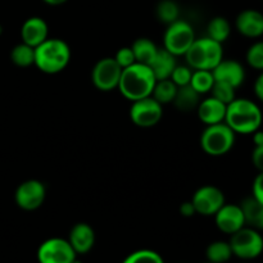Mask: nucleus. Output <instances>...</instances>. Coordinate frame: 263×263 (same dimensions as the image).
I'll list each match as a JSON object with an SVG mask.
<instances>
[{
    "label": "nucleus",
    "instance_id": "31",
    "mask_svg": "<svg viewBox=\"0 0 263 263\" xmlns=\"http://www.w3.org/2000/svg\"><path fill=\"white\" fill-rule=\"evenodd\" d=\"M192 68L189 66H176L172 71L170 80L176 85L177 87L185 86V85L190 84V79H192Z\"/></svg>",
    "mask_w": 263,
    "mask_h": 263
},
{
    "label": "nucleus",
    "instance_id": "1",
    "mask_svg": "<svg viewBox=\"0 0 263 263\" xmlns=\"http://www.w3.org/2000/svg\"><path fill=\"white\" fill-rule=\"evenodd\" d=\"M156 81L149 66L135 62L131 66L122 68L117 87L126 99L135 102L151 97Z\"/></svg>",
    "mask_w": 263,
    "mask_h": 263
},
{
    "label": "nucleus",
    "instance_id": "41",
    "mask_svg": "<svg viewBox=\"0 0 263 263\" xmlns=\"http://www.w3.org/2000/svg\"><path fill=\"white\" fill-rule=\"evenodd\" d=\"M2 31H3V28H2V26H0V33H2Z\"/></svg>",
    "mask_w": 263,
    "mask_h": 263
},
{
    "label": "nucleus",
    "instance_id": "30",
    "mask_svg": "<svg viewBox=\"0 0 263 263\" xmlns=\"http://www.w3.org/2000/svg\"><path fill=\"white\" fill-rule=\"evenodd\" d=\"M234 90L235 89H234L233 86L225 84V82L215 81L211 91H212L213 98H216L217 100L222 102L223 104L228 105L229 103H231L235 99V91H234Z\"/></svg>",
    "mask_w": 263,
    "mask_h": 263
},
{
    "label": "nucleus",
    "instance_id": "11",
    "mask_svg": "<svg viewBox=\"0 0 263 263\" xmlns=\"http://www.w3.org/2000/svg\"><path fill=\"white\" fill-rule=\"evenodd\" d=\"M45 186L39 180H27L17 187L14 200L20 208L25 211H35L45 200Z\"/></svg>",
    "mask_w": 263,
    "mask_h": 263
},
{
    "label": "nucleus",
    "instance_id": "7",
    "mask_svg": "<svg viewBox=\"0 0 263 263\" xmlns=\"http://www.w3.org/2000/svg\"><path fill=\"white\" fill-rule=\"evenodd\" d=\"M195 40V33L192 26L185 21H175L170 23L164 32V49L171 54L184 55Z\"/></svg>",
    "mask_w": 263,
    "mask_h": 263
},
{
    "label": "nucleus",
    "instance_id": "38",
    "mask_svg": "<svg viewBox=\"0 0 263 263\" xmlns=\"http://www.w3.org/2000/svg\"><path fill=\"white\" fill-rule=\"evenodd\" d=\"M253 139L254 143H256V146H263V134L259 130H257L256 133H253Z\"/></svg>",
    "mask_w": 263,
    "mask_h": 263
},
{
    "label": "nucleus",
    "instance_id": "37",
    "mask_svg": "<svg viewBox=\"0 0 263 263\" xmlns=\"http://www.w3.org/2000/svg\"><path fill=\"white\" fill-rule=\"evenodd\" d=\"M254 94H256L257 99L262 100L263 99V76H261L257 79L256 84H254Z\"/></svg>",
    "mask_w": 263,
    "mask_h": 263
},
{
    "label": "nucleus",
    "instance_id": "16",
    "mask_svg": "<svg viewBox=\"0 0 263 263\" xmlns=\"http://www.w3.org/2000/svg\"><path fill=\"white\" fill-rule=\"evenodd\" d=\"M49 27L48 23L40 17H31L22 25L21 28V36L22 41L27 45L36 48L43 41L48 39Z\"/></svg>",
    "mask_w": 263,
    "mask_h": 263
},
{
    "label": "nucleus",
    "instance_id": "28",
    "mask_svg": "<svg viewBox=\"0 0 263 263\" xmlns=\"http://www.w3.org/2000/svg\"><path fill=\"white\" fill-rule=\"evenodd\" d=\"M179 5L174 0H162L157 5V17L167 25L179 20Z\"/></svg>",
    "mask_w": 263,
    "mask_h": 263
},
{
    "label": "nucleus",
    "instance_id": "23",
    "mask_svg": "<svg viewBox=\"0 0 263 263\" xmlns=\"http://www.w3.org/2000/svg\"><path fill=\"white\" fill-rule=\"evenodd\" d=\"M205 256H207L208 262L226 263L230 261L231 257H233V252H231L229 241L217 240L213 241L207 247Z\"/></svg>",
    "mask_w": 263,
    "mask_h": 263
},
{
    "label": "nucleus",
    "instance_id": "25",
    "mask_svg": "<svg viewBox=\"0 0 263 263\" xmlns=\"http://www.w3.org/2000/svg\"><path fill=\"white\" fill-rule=\"evenodd\" d=\"M213 84H215V77H213L212 71H210V69H195L192 73L189 85L198 94H205V92L211 91Z\"/></svg>",
    "mask_w": 263,
    "mask_h": 263
},
{
    "label": "nucleus",
    "instance_id": "9",
    "mask_svg": "<svg viewBox=\"0 0 263 263\" xmlns=\"http://www.w3.org/2000/svg\"><path fill=\"white\" fill-rule=\"evenodd\" d=\"M163 109L154 98L148 97L133 102L130 109L131 121L139 127H152L161 121Z\"/></svg>",
    "mask_w": 263,
    "mask_h": 263
},
{
    "label": "nucleus",
    "instance_id": "8",
    "mask_svg": "<svg viewBox=\"0 0 263 263\" xmlns=\"http://www.w3.org/2000/svg\"><path fill=\"white\" fill-rule=\"evenodd\" d=\"M77 254L67 239L50 238L37 249L39 263H72Z\"/></svg>",
    "mask_w": 263,
    "mask_h": 263
},
{
    "label": "nucleus",
    "instance_id": "22",
    "mask_svg": "<svg viewBox=\"0 0 263 263\" xmlns=\"http://www.w3.org/2000/svg\"><path fill=\"white\" fill-rule=\"evenodd\" d=\"M131 49H133L136 63L146 64V66L151 64V62L153 61L157 51H158V48L156 46V44H154L151 39L146 37L138 39V40L133 44Z\"/></svg>",
    "mask_w": 263,
    "mask_h": 263
},
{
    "label": "nucleus",
    "instance_id": "34",
    "mask_svg": "<svg viewBox=\"0 0 263 263\" xmlns=\"http://www.w3.org/2000/svg\"><path fill=\"white\" fill-rule=\"evenodd\" d=\"M253 198L263 203V175L259 174L253 182Z\"/></svg>",
    "mask_w": 263,
    "mask_h": 263
},
{
    "label": "nucleus",
    "instance_id": "6",
    "mask_svg": "<svg viewBox=\"0 0 263 263\" xmlns=\"http://www.w3.org/2000/svg\"><path fill=\"white\" fill-rule=\"evenodd\" d=\"M230 244L233 256L240 259H254L261 256L263 249V239L258 230L253 228H241L236 233L231 234Z\"/></svg>",
    "mask_w": 263,
    "mask_h": 263
},
{
    "label": "nucleus",
    "instance_id": "2",
    "mask_svg": "<svg viewBox=\"0 0 263 263\" xmlns=\"http://www.w3.org/2000/svg\"><path fill=\"white\" fill-rule=\"evenodd\" d=\"M226 125L235 134H253L259 130L262 113L258 105L249 99H234L226 107Z\"/></svg>",
    "mask_w": 263,
    "mask_h": 263
},
{
    "label": "nucleus",
    "instance_id": "15",
    "mask_svg": "<svg viewBox=\"0 0 263 263\" xmlns=\"http://www.w3.org/2000/svg\"><path fill=\"white\" fill-rule=\"evenodd\" d=\"M68 243L76 254H86L92 249L95 243V233L89 223H76L71 229L68 236Z\"/></svg>",
    "mask_w": 263,
    "mask_h": 263
},
{
    "label": "nucleus",
    "instance_id": "42",
    "mask_svg": "<svg viewBox=\"0 0 263 263\" xmlns=\"http://www.w3.org/2000/svg\"><path fill=\"white\" fill-rule=\"evenodd\" d=\"M204 263H212V262H208V261H207V262H204Z\"/></svg>",
    "mask_w": 263,
    "mask_h": 263
},
{
    "label": "nucleus",
    "instance_id": "10",
    "mask_svg": "<svg viewBox=\"0 0 263 263\" xmlns=\"http://www.w3.org/2000/svg\"><path fill=\"white\" fill-rule=\"evenodd\" d=\"M121 72L122 68L118 66L115 58L100 59L92 68V84L102 91H110L118 86Z\"/></svg>",
    "mask_w": 263,
    "mask_h": 263
},
{
    "label": "nucleus",
    "instance_id": "32",
    "mask_svg": "<svg viewBox=\"0 0 263 263\" xmlns=\"http://www.w3.org/2000/svg\"><path fill=\"white\" fill-rule=\"evenodd\" d=\"M247 62L254 69L263 68V44L261 41L253 44L247 53Z\"/></svg>",
    "mask_w": 263,
    "mask_h": 263
},
{
    "label": "nucleus",
    "instance_id": "20",
    "mask_svg": "<svg viewBox=\"0 0 263 263\" xmlns=\"http://www.w3.org/2000/svg\"><path fill=\"white\" fill-rule=\"evenodd\" d=\"M240 208L246 225H249L256 230H261L263 228V203L251 197L241 202Z\"/></svg>",
    "mask_w": 263,
    "mask_h": 263
},
{
    "label": "nucleus",
    "instance_id": "26",
    "mask_svg": "<svg viewBox=\"0 0 263 263\" xmlns=\"http://www.w3.org/2000/svg\"><path fill=\"white\" fill-rule=\"evenodd\" d=\"M208 37L217 43L222 44L230 36L231 26L229 21L223 17H215L208 23Z\"/></svg>",
    "mask_w": 263,
    "mask_h": 263
},
{
    "label": "nucleus",
    "instance_id": "14",
    "mask_svg": "<svg viewBox=\"0 0 263 263\" xmlns=\"http://www.w3.org/2000/svg\"><path fill=\"white\" fill-rule=\"evenodd\" d=\"M212 74L215 81L225 82L234 89L240 86L246 79V71L243 66L236 61H221L215 68L212 69Z\"/></svg>",
    "mask_w": 263,
    "mask_h": 263
},
{
    "label": "nucleus",
    "instance_id": "5",
    "mask_svg": "<svg viewBox=\"0 0 263 263\" xmlns=\"http://www.w3.org/2000/svg\"><path fill=\"white\" fill-rule=\"evenodd\" d=\"M235 133L226 123L207 126L200 136V145L207 154L213 157L223 156L234 146Z\"/></svg>",
    "mask_w": 263,
    "mask_h": 263
},
{
    "label": "nucleus",
    "instance_id": "4",
    "mask_svg": "<svg viewBox=\"0 0 263 263\" xmlns=\"http://www.w3.org/2000/svg\"><path fill=\"white\" fill-rule=\"evenodd\" d=\"M187 66L192 69H210L212 71L223 59L222 45L211 37L195 39L186 53Z\"/></svg>",
    "mask_w": 263,
    "mask_h": 263
},
{
    "label": "nucleus",
    "instance_id": "29",
    "mask_svg": "<svg viewBox=\"0 0 263 263\" xmlns=\"http://www.w3.org/2000/svg\"><path fill=\"white\" fill-rule=\"evenodd\" d=\"M122 263H164L159 253L152 249H140L128 254Z\"/></svg>",
    "mask_w": 263,
    "mask_h": 263
},
{
    "label": "nucleus",
    "instance_id": "33",
    "mask_svg": "<svg viewBox=\"0 0 263 263\" xmlns=\"http://www.w3.org/2000/svg\"><path fill=\"white\" fill-rule=\"evenodd\" d=\"M115 61L117 62L118 66L121 68H126V67L131 66L135 63V57H134L133 49L131 48H121L120 50L116 53Z\"/></svg>",
    "mask_w": 263,
    "mask_h": 263
},
{
    "label": "nucleus",
    "instance_id": "13",
    "mask_svg": "<svg viewBox=\"0 0 263 263\" xmlns=\"http://www.w3.org/2000/svg\"><path fill=\"white\" fill-rule=\"evenodd\" d=\"M215 220L218 230L225 234H229V235L236 233V231L246 226V221H244V216L243 212H241L240 205L223 204L216 212Z\"/></svg>",
    "mask_w": 263,
    "mask_h": 263
},
{
    "label": "nucleus",
    "instance_id": "36",
    "mask_svg": "<svg viewBox=\"0 0 263 263\" xmlns=\"http://www.w3.org/2000/svg\"><path fill=\"white\" fill-rule=\"evenodd\" d=\"M180 213H181L182 216H185V217H190V216L194 215L195 210H194V205H193V203L192 202L182 203L181 207H180Z\"/></svg>",
    "mask_w": 263,
    "mask_h": 263
},
{
    "label": "nucleus",
    "instance_id": "21",
    "mask_svg": "<svg viewBox=\"0 0 263 263\" xmlns=\"http://www.w3.org/2000/svg\"><path fill=\"white\" fill-rule=\"evenodd\" d=\"M199 95L190 85L177 87L176 95H175L174 104L181 112H190L195 109L199 104Z\"/></svg>",
    "mask_w": 263,
    "mask_h": 263
},
{
    "label": "nucleus",
    "instance_id": "3",
    "mask_svg": "<svg viewBox=\"0 0 263 263\" xmlns=\"http://www.w3.org/2000/svg\"><path fill=\"white\" fill-rule=\"evenodd\" d=\"M71 59V49L61 39H46L35 48V62L41 72L48 74L63 71Z\"/></svg>",
    "mask_w": 263,
    "mask_h": 263
},
{
    "label": "nucleus",
    "instance_id": "39",
    "mask_svg": "<svg viewBox=\"0 0 263 263\" xmlns=\"http://www.w3.org/2000/svg\"><path fill=\"white\" fill-rule=\"evenodd\" d=\"M45 4L48 5H53V7H57V5H62L64 4V3H67L68 0H43Z\"/></svg>",
    "mask_w": 263,
    "mask_h": 263
},
{
    "label": "nucleus",
    "instance_id": "40",
    "mask_svg": "<svg viewBox=\"0 0 263 263\" xmlns=\"http://www.w3.org/2000/svg\"><path fill=\"white\" fill-rule=\"evenodd\" d=\"M72 263H82V262H81V261H80V259L74 258V259H73V262H72Z\"/></svg>",
    "mask_w": 263,
    "mask_h": 263
},
{
    "label": "nucleus",
    "instance_id": "18",
    "mask_svg": "<svg viewBox=\"0 0 263 263\" xmlns=\"http://www.w3.org/2000/svg\"><path fill=\"white\" fill-rule=\"evenodd\" d=\"M226 107L228 105L223 104L216 98H207L198 104V117L207 126L216 125V123L225 121Z\"/></svg>",
    "mask_w": 263,
    "mask_h": 263
},
{
    "label": "nucleus",
    "instance_id": "24",
    "mask_svg": "<svg viewBox=\"0 0 263 263\" xmlns=\"http://www.w3.org/2000/svg\"><path fill=\"white\" fill-rule=\"evenodd\" d=\"M176 91L177 86L170 79L158 80L156 81L151 97L154 98L159 104H167V103L174 102Z\"/></svg>",
    "mask_w": 263,
    "mask_h": 263
},
{
    "label": "nucleus",
    "instance_id": "17",
    "mask_svg": "<svg viewBox=\"0 0 263 263\" xmlns=\"http://www.w3.org/2000/svg\"><path fill=\"white\" fill-rule=\"evenodd\" d=\"M236 30L247 37H259L263 33V15L254 9H247L239 13L235 21Z\"/></svg>",
    "mask_w": 263,
    "mask_h": 263
},
{
    "label": "nucleus",
    "instance_id": "35",
    "mask_svg": "<svg viewBox=\"0 0 263 263\" xmlns=\"http://www.w3.org/2000/svg\"><path fill=\"white\" fill-rule=\"evenodd\" d=\"M252 161H253V164L262 171L263 170V146H256L254 148L253 154H252Z\"/></svg>",
    "mask_w": 263,
    "mask_h": 263
},
{
    "label": "nucleus",
    "instance_id": "19",
    "mask_svg": "<svg viewBox=\"0 0 263 263\" xmlns=\"http://www.w3.org/2000/svg\"><path fill=\"white\" fill-rule=\"evenodd\" d=\"M176 66V59H175L174 54L167 51L166 49H158L156 57L149 64V68L152 69L154 77L158 81V80L170 79Z\"/></svg>",
    "mask_w": 263,
    "mask_h": 263
},
{
    "label": "nucleus",
    "instance_id": "12",
    "mask_svg": "<svg viewBox=\"0 0 263 263\" xmlns=\"http://www.w3.org/2000/svg\"><path fill=\"white\" fill-rule=\"evenodd\" d=\"M195 213L203 216H215L225 204V195L216 186H202L194 193L192 199Z\"/></svg>",
    "mask_w": 263,
    "mask_h": 263
},
{
    "label": "nucleus",
    "instance_id": "27",
    "mask_svg": "<svg viewBox=\"0 0 263 263\" xmlns=\"http://www.w3.org/2000/svg\"><path fill=\"white\" fill-rule=\"evenodd\" d=\"M12 62L18 67H28L35 62V48L22 43L15 45L10 53Z\"/></svg>",
    "mask_w": 263,
    "mask_h": 263
}]
</instances>
